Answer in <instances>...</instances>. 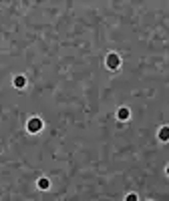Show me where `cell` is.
Returning <instances> with one entry per match:
<instances>
[{
  "mask_svg": "<svg viewBox=\"0 0 169 201\" xmlns=\"http://www.w3.org/2000/svg\"><path fill=\"white\" fill-rule=\"evenodd\" d=\"M39 187H40V189H48V179H40Z\"/></svg>",
  "mask_w": 169,
  "mask_h": 201,
  "instance_id": "4",
  "label": "cell"
},
{
  "mask_svg": "<svg viewBox=\"0 0 169 201\" xmlns=\"http://www.w3.org/2000/svg\"><path fill=\"white\" fill-rule=\"evenodd\" d=\"M159 139L161 141H169V127H163V129L159 131Z\"/></svg>",
  "mask_w": 169,
  "mask_h": 201,
  "instance_id": "3",
  "label": "cell"
},
{
  "mask_svg": "<svg viewBox=\"0 0 169 201\" xmlns=\"http://www.w3.org/2000/svg\"><path fill=\"white\" fill-rule=\"evenodd\" d=\"M14 82H16V86H22V85H24V79H22V77H18Z\"/></svg>",
  "mask_w": 169,
  "mask_h": 201,
  "instance_id": "6",
  "label": "cell"
},
{
  "mask_svg": "<svg viewBox=\"0 0 169 201\" xmlns=\"http://www.w3.org/2000/svg\"><path fill=\"white\" fill-rule=\"evenodd\" d=\"M167 175H169V165H167Z\"/></svg>",
  "mask_w": 169,
  "mask_h": 201,
  "instance_id": "8",
  "label": "cell"
},
{
  "mask_svg": "<svg viewBox=\"0 0 169 201\" xmlns=\"http://www.w3.org/2000/svg\"><path fill=\"white\" fill-rule=\"evenodd\" d=\"M107 67L117 68V67H119V57H117V54H109V58H107Z\"/></svg>",
  "mask_w": 169,
  "mask_h": 201,
  "instance_id": "2",
  "label": "cell"
},
{
  "mask_svg": "<svg viewBox=\"0 0 169 201\" xmlns=\"http://www.w3.org/2000/svg\"><path fill=\"white\" fill-rule=\"evenodd\" d=\"M40 127H42V121H40V119H36V117L28 121V131H39Z\"/></svg>",
  "mask_w": 169,
  "mask_h": 201,
  "instance_id": "1",
  "label": "cell"
},
{
  "mask_svg": "<svg viewBox=\"0 0 169 201\" xmlns=\"http://www.w3.org/2000/svg\"><path fill=\"white\" fill-rule=\"evenodd\" d=\"M127 117H129V111H127V109H121L119 111V119H127Z\"/></svg>",
  "mask_w": 169,
  "mask_h": 201,
  "instance_id": "5",
  "label": "cell"
},
{
  "mask_svg": "<svg viewBox=\"0 0 169 201\" xmlns=\"http://www.w3.org/2000/svg\"><path fill=\"white\" fill-rule=\"evenodd\" d=\"M127 201H137V197L135 195H129V197H127Z\"/></svg>",
  "mask_w": 169,
  "mask_h": 201,
  "instance_id": "7",
  "label": "cell"
}]
</instances>
